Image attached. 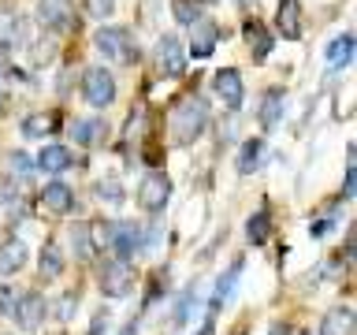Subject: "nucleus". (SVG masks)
<instances>
[{"instance_id": "f257e3e1", "label": "nucleus", "mask_w": 357, "mask_h": 335, "mask_svg": "<svg viewBox=\"0 0 357 335\" xmlns=\"http://www.w3.org/2000/svg\"><path fill=\"white\" fill-rule=\"evenodd\" d=\"M205 127H208V108L201 97L178 100L172 108V116H167V131H172L175 145H194L201 134H205Z\"/></svg>"}, {"instance_id": "f03ea898", "label": "nucleus", "mask_w": 357, "mask_h": 335, "mask_svg": "<svg viewBox=\"0 0 357 335\" xmlns=\"http://www.w3.org/2000/svg\"><path fill=\"white\" fill-rule=\"evenodd\" d=\"M93 45H97V52L100 56H108L112 64H119V67H130V64H138V41H134V34L127 27H100L93 34Z\"/></svg>"}, {"instance_id": "7ed1b4c3", "label": "nucleus", "mask_w": 357, "mask_h": 335, "mask_svg": "<svg viewBox=\"0 0 357 335\" xmlns=\"http://www.w3.org/2000/svg\"><path fill=\"white\" fill-rule=\"evenodd\" d=\"M82 100L89 108H108L116 100V78L108 67H89L82 75Z\"/></svg>"}, {"instance_id": "20e7f679", "label": "nucleus", "mask_w": 357, "mask_h": 335, "mask_svg": "<svg viewBox=\"0 0 357 335\" xmlns=\"http://www.w3.org/2000/svg\"><path fill=\"white\" fill-rule=\"evenodd\" d=\"M97 283H100V290H105L108 298H123V295H130V287H134V268H130V261H119V257L105 261V265H100Z\"/></svg>"}, {"instance_id": "39448f33", "label": "nucleus", "mask_w": 357, "mask_h": 335, "mask_svg": "<svg viewBox=\"0 0 357 335\" xmlns=\"http://www.w3.org/2000/svg\"><path fill=\"white\" fill-rule=\"evenodd\" d=\"M45 313H49V306H45V298L38 295V290H22V295H15V306H11V317H15V324L22 332H38Z\"/></svg>"}, {"instance_id": "423d86ee", "label": "nucleus", "mask_w": 357, "mask_h": 335, "mask_svg": "<svg viewBox=\"0 0 357 335\" xmlns=\"http://www.w3.org/2000/svg\"><path fill=\"white\" fill-rule=\"evenodd\" d=\"M138 201H142L145 212H164V205L172 201V179H167L164 172H149L142 179Z\"/></svg>"}, {"instance_id": "0eeeda50", "label": "nucleus", "mask_w": 357, "mask_h": 335, "mask_svg": "<svg viewBox=\"0 0 357 335\" xmlns=\"http://www.w3.org/2000/svg\"><path fill=\"white\" fill-rule=\"evenodd\" d=\"M212 89H216V97H220L227 108H242L245 86H242L238 67H223V71H216V78H212Z\"/></svg>"}, {"instance_id": "6e6552de", "label": "nucleus", "mask_w": 357, "mask_h": 335, "mask_svg": "<svg viewBox=\"0 0 357 335\" xmlns=\"http://www.w3.org/2000/svg\"><path fill=\"white\" fill-rule=\"evenodd\" d=\"M220 45V27L212 19H197L194 22V34H190V56L194 60H208Z\"/></svg>"}, {"instance_id": "1a4fd4ad", "label": "nucleus", "mask_w": 357, "mask_h": 335, "mask_svg": "<svg viewBox=\"0 0 357 335\" xmlns=\"http://www.w3.org/2000/svg\"><path fill=\"white\" fill-rule=\"evenodd\" d=\"M156 64L164 75H183L186 71V45L178 38H160L156 41Z\"/></svg>"}, {"instance_id": "9d476101", "label": "nucleus", "mask_w": 357, "mask_h": 335, "mask_svg": "<svg viewBox=\"0 0 357 335\" xmlns=\"http://www.w3.org/2000/svg\"><path fill=\"white\" fill-rule=\"evenodd\" d=\"M38 19H41V27H49L52 34L67 30L71 27V0H41Z\"/></svg>"}, {"instance_id": "9b49d317", "label": "nucleus", "mask_w": 357, "mask_h": 335, "mask_svg": "<svg viewBox=\"0 0 357 335\" xmlns=\"http://www.w3.org/2000/svg\"><path fill=\"white\" fill-rule=\"evenodd\" d=\"M357 328V313L354 306H335L324 313V320H320V335H354Z\"/></svg>"}, {"instance_id": "f8f14e48", "label": "nucleus", "mask_w": 357, "mask_h": 335, "mask_svg": "<svg viewBox=\"0 0 357 335\" xmlns=\"http://www.w3.org/2000/svg\"><path fill=\"white\" fill-rule=\"evenodd\" d=\"M238 276H242V257H238V261H231V265H227V272H223V276L216 279V295H212V306H208L212 317H216V313L231 302L234 287H238Z\"/></svg>"}, {"instance_id": "ddd939ff", "label": "nucleus", "mask_w": 357, "mask_h": 335, "mask_svg": "<svg viewBox=\"0 0 357 335\" xmlns=\"http://www.w3.org/2000/svg\"><path fill=\"white\" fill-rule=\"evenodd\" d=\"M142 246V228L138 223H116V231H112V250H116L119 261H130V253Z\"/></svg>"}, {"instance_id": "4468645a", "label": "nucleus", "mask_w": 357, "mask_h": 335, "mask_svg": "<svg viewBox=\"0 0 357 335\" xmlns=\"http://www.w3.org/2000/svg\"><path fill=\"white\" fill-rule=\"evenodd\" d=\"M354 60V38L350 34H339V38H331L324 45V64H328V71H342V67H350Z\"/></svg>"}, {"instance_id": "2eb2a0df", "label": "nucleus", "mask_w": 357, "mask_h": 335, "mask_svg": "<svg viewBox=\"0 0 357 335\" xmlns=\"http://www.w3.org/2000/svg\"><path fill=\"white\" fill-rule=\"evenodd\" d=\"M41 205L49 209V212H56V216H60V212H71V209H75L71 186H67L63 179H52V183L41 190Z\"/></svg>"}, {"instance_id": "dca6fc26", "label": "nucleus", "mask_w": 357, "mask_h": 335, "mask_svg": "<svg viewBox=\"0 0 357 335\" xmlns=\"http://www.w3.org/2000/svg\"><path fill=\"white\" fill-rule=\"evenodd\" d=\"M38 168L41 172H49V175H63L67 168H75V156H71V149L67 145H45L41 149V156H38Z\"/></svg>"}, {"instance_id": "f3484780", "label": "nucleus", "mask_w": 357, "mask_h": 335, "mask_svg": "<svg viewBox=\"0 0 357 335\" xmlns=\"http://www.w3.org/2000/svg\"><path fill=\"white\" fill-rule=\"evenodd\" d=\"M261 164H264V142H261V138H245V142L238 145V156H234L238 175H253Z\"/></svg>"}, {"instance_id": "a211bd4d", "label": "nucleus", "mask_w": 357, "mask_h": 335, "mask_svg": "<svg viewBox=\"0 0 357 335\" xmlns=\"http://www.w3.org/2000/svg\"><path fill=\"white\" fill-rule=\"evenodd\" d=\"M283 112H287V94L283 89H268L264 94V100H261V112H257V116H261V127H279V123H283Z\"/></svg>"}, {"instance_id": "6ab92c4d", "label": "nucleus", "mask_w": 357, "mask_h": 335, "mask_svg": "<svg viewBox=\"0 0 357 335\" xmlns=\"http://www.w3.org/2000/svg\"><path fill=\"white\" fill-rule=\"evenodd\" d=\"M26 242L22 239H8L0 242V276H15L22 265H26Z\"/></svg>"}, {"instance_id": "aec40b11", "label": "nucleus", "mask_w": 357, "mask_h": 335, "mask_svg": "<svg viewBox=\"0 0 357 335\" xmlns=\"http://www.w3.org/2000/svg\"><path fill=\"white\" fill-rule=\"evenodd\" d=\"M60 127V116L56 112H33V116L22 119V138H49V134Z\"/></svg>"}, {"instance_id": "412c9836", "label": "nucleus", "mask_w": 357, "mask_h": 335, "mask_svg": "<svg viewBox=\"0 0 357 335\" xmlns=\"http://www.w3.org/2000/svg\"><path fill=\"white\" fill-rule=\"evenodd\" d=\"M22 41H26V19L15 15V11H4V15H0V45H4V49H15Z\"/></svg>"}, {"instance_id": "4be33fe9", "label": "nucleus", "mask_w": 357, "mask_h": 335, "mask_svg": "<svg viewBox=\"0 0 357 335\" xmlns=\"http://www.w3.org/2000/svg\"><path fill=\"white\" fill-rule=\"evenodd\" d=\"M108 134V123L105 119H75L71 123V142H78V145H97L100 138Z\"/></svg>"}, {"instance_id": "5701e85b", "label": "nucleus", "mask_w": 357, "mask_h": 335, "mask_svg": "<svg viewBox=\"0 0 357 335\" xmlns=\"http://www.w3.org/2000/svg\"><path fill=\"white\" fill-rule=\"evenodd\" d=\"M38 272H41V279H60V272H63V250H60V242H45L41 246Z\"/></svg>"}, {"instance_id": "b1692460", "label": "nucleus", "mask_w": 357, "mask_h": 335, "mask_svg": "<svg viewBox=\"0 0 357 335\" xmlns=\"http://www.w3.org/2000/svg\"><path fill=\"white\" fill-rule=\"evenodd\" d=\"M298 30H301V19H298V0H283V4H279V34L294 41V38H298Z\"/></svg>"}, {"instance_id": "393cba45", "label": "nucleus", "mask_w": 357, "mask_h": 335, "mask_svg": "<svg viewBox=\"0 0 357 335\" xmlns=\"http://www.w3.org/2000/svg\"><path fill=\"white\" fill-rule=\"evenodd\" d=\"M71 246H75V257H78V261H89V257L97 253L93 239H89V223H75V228H71Z\"/></svg>"}, {"instance_id": "a878e982", "label": "nucleus", "mask_w": 357, "mask_h": 335, "mask_svg": "<svg viewBox=\"0 0 357 335\" xmlns=\"http://www.w3.org/2000/svg\"><path fill=\"white\" fill-rule=\"evenodd\" d=\"M201 11H205V0H175V4H172L175 22H186V27H194L197 19H205Z\"/></svg>"}, {"instance_id": "bb28decb", "label": "nucleus", "mask_w": 357, "mask_h": 335, "mask_svg": "<svg viewBox=\"0 0 357 335\" xmlns=\"http://www.w3.org/2000/svg\"><path fill=\"white\" fill-rule=\"evenodd\" d=\"M75 302H78V295H75V290H63V295L52 302V317L60 320V324H67V320L75 317Z\"/></svg>"}, {"instance_id": "cd10ccee", "label": "nucleus", "mask_w": 357, "mask_h": 335, "mask_svg": "<svg viewBox=\"0 0 357 335\" xmlns=\"http://www.w3.org/2000/svg\"><path fill=\"white\" fill-rule=\"evenodd\" d=\"M194 306H197V287L190 283V287L183 290V298H178V306H175V324H186L190 313H194Z\"/></svg>"}, {"instance_id": "c85d7f7f", "label": "nucleus", "mask_w": 357, "mask_h": 335, "mask_svg": "<svg viewBox=\"0 0 357 335\" xmlns=\"http://www.w3.org/2000/svg\"><path fill=\"white\" fill-rule=\"evenodd\" d=\"M264 234H268V216H264V212H253L250 223H245V239H250L253 246H261Z\"/></svg>"}, {"instance_id": "c756f323", "label": "nucleus", "mask_w": 357, "mask_h": 335, "mask_svg": "<svg viewBox=\"0 0 357 335\" xmlns=\"http://www.w3.org/2000/svg\"><path fill=\"white\" fill-rule=\"evenodd\" d=\"M112 231H116V223H112V220H93V223H89V239H93L97 250H100V246H112Z\"/></svg>"}, {"instance_id": "7c9ffc66", "label": "nucleus", "mask_w": 357, "mask_h": 335, "mask_svg": "<svg viewBox=\"0 0 357 335\" xmlns=\"http://www.w3.org/2000/svg\"><path fill=\"white\" fill-rule=\"evenodd\" d=\"M19 205H22V198H19V186L4 183V186H0V212H19Z\"/></svg>"}, {"instance_id": "2f4dec72", "label": "nucleus", "mask_w": 357, "mask_h": 335, "mask_svg": "<svg viewBox=\"0 0 357 335\" xmlns=\"http://www.w3.org/2000/svg\"><path fill=\"white\" fill-rule=\"evenodd\" d=\"M97 198L100 201H108V205H123V186H116V183H97Z\"/></svg>"}, {"instance_id": "473e14b6", "label": "nucleus", "mask_w": 357, "mask_h": 335, "mask_svg": "<svg viewBox=\"0 0 357 335\" xmlns=\"http://www.w3.org/2000/svg\"><path fill=\"white\" fill-rule=\"evenodd\" d=\"M86 11L93 19H108L112 11H116V0H86Z\"/></svg>"}, {"instance_id": "72a5a7b5", "label": "nucleus", "mask_w": 357, "mask_h": 335, "mask_svg": "<svg viewBox=\"0 0 357 335\" xmlns=\"http://www.w3.org/2000/svg\"><path fill=\"white\" fill-rule=\"evenodd\" d=\"M33 168H38V161H30L26 153H11V172L15 175H33Z\"/></svg>"}, {"instance_id": "f704fd0d", "label": "nucleus", "mask_w": 357, "mask_h": 335, "mask_svg": "<svg viewBox=\"0 0 357 335\" xmlns=\"http://www.w3.org/2000/svg\"><path fill=\"white\" fill-rule=\"evenodd\" d=\"M245 30H250V34H257V22H250V27H245ZM268 49H272V38L257 41V49H253V56H257V60H264V52H268Z\"/></svg>"}, {"instance_id": "c9c22d12", "label": "nucleus", "mask_w": 357, "mask_h": 335, "mask_svg": "<svg viewBox=\"0 0 357 335\" xmlns=\"http://www.w3.org/2000/svg\"><path fill=\"white\" fill-rule=\"evenodd\" d=\"M11 306H15V290L0 287V313H11Z\"/></svg>"}, {"instance_id": "e433bc0d", "label": "nucleus", "mask_w": 357, "mask_h": 335, "mask_svg": "<svg viewBox=\"0 0 357 335\" xmlns=\"http://www.w3.org/2000/svg\"><path fill=\"white\" fill-rule=\"evenodd\" d=\"M119 335H138V320H130V324H123V332Z\"/></svg>"}, {"instance_id": "4c0bfd02", "label": "nucleus", "mask_w": 357, "mask_h": 335, "mask_svg": "<svg viewBox=\"0 0 357 335\" xmlns=\"http://www.w3.org/2000/svg\"><path fill=\"white\" fill-rule=\"evenodd\" d=\"M100 332H105V317H100V320L93 324V335H100Z\"/></svg>"}, {"instance_id": "58836bf2", "label": "nucleus", "mask_w": 357, "mask_h": 335, "mask_svg": "<svg viewBox=\"0 0 357 335\" xmlns=\"http://www.w3.org/2000/svg\"><path fill=\"white\" fill-rule=\"evenodd\" d=\"M272 335H287V324H275V328H272Z\"/></svg>"}]
</instances>
